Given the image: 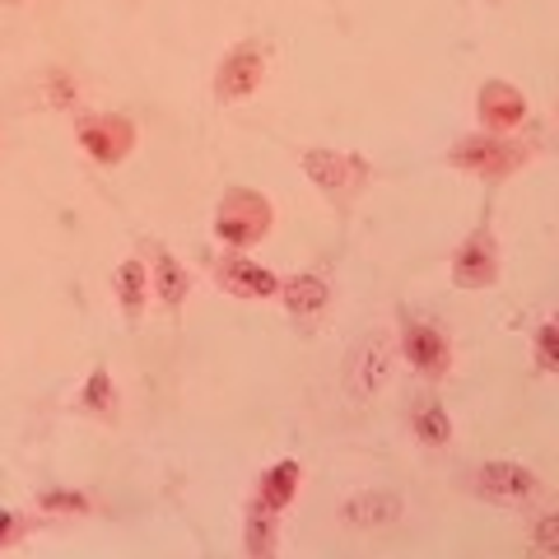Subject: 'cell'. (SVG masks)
Masks as SVG:
<instances>
[{
    "instance_id": "obj_14",
    "label": "cell",
    "mask_w": 559,
    "mask_h": 559,
    "mask_svg": "<svg viewBox=\"0 0 559 559\" xmlns=\"http://www.w3.org/2000/svg\"><path fill=\"white\" fill-rule=\"evenodd\" d=\"M154 285H159V299L168 308H178L187 299V271L173 261L164 248H154Z\"/></svg>"
},
{
    "instance_id": "obj_6",
    "label": "cell",
    "mask_w": 559,
    "mask_h": 559,
    "mask_svg": "<svg viewBox=\"0 0 559 559\" xmlns=\"http://www.w3.org/2000/svg\"><path fill=\"white\" fill-rule=\"evenodd\" d=\"M261 75H266V57H261V47L242 43V47H234L229 57H224L219 80H215V94H219L224 103L248 98V94L261 90Z\"/></svg>"
},
{
    "instance_id": "obj_18",
    "label": "cell",
    "mask_w": 559,
    "mask_h": 559,
    "mask_svg": "<svg viewBox=\"0 0 559 559\" xmlns=\"http://www.w3.org/2000/svg\"><path fill=\"white\" fill-rule=\"evenodd\" d=\"M84 411H94V415H103V419H112L117 415V392H112V378L103 373V369H94V378H90V388H84Z\"/></svg>"
},
{
    "instance_id": "obj_15",
    "label": "cell",
    "mask_w": 559,
    "mask_h": 559,
    "mask_svg": "<svg viewBox=\"0 0 559 559\" xmlns=\"http://www.w3.org/2000/svg\"><path fill=\"white\" fill-rule=\"evenodd\" d=\"M117 294H121V308H127L131 318L145 308L150 285H145V266H140V261H127V266L117 271Z\"/></svg>"
},
{
    "instance_id": "obj_9",
    "label": "cell",
    "mask_w": 559,
    "mask_h": 559,
    "mask_svg": "<svg viewBox=\"0 0 559 559\" xmlns=\"http://www.w3.org/2000/svg\"><path fill=\"white\" fill-rule=\"evenodd\" d=\"M382 378H388V336L373 331L355 349V359H349V388H355V396H373L382 388Z\"/></svg>"
},
{
    "instance_id": "obj_23",
    "label": "cell",
    "mask_w": 559,
    "mask_h": 559,
    "mask_svg": "<svg viewBox=\"0 0 559 559\" xmlns=\"http://www.w3.org/2000/svg\"><path fill=\"white\" fill-rule=\"evenodd\" d=\"M43 503H47V509H61V513H84V509H90L80 495H47Z\"/></svg>"
},
{
    "instance_id": "obj_17",
    "label": "cell",
    "mask_w": 559,
    "mask_h": 559,
    "mask_svg": "<svg viewBox=\"0 0 559 559\" xmlns=\"http://www.w3.org/2000/svg\"><path fill=\"white\" fill-rule=\"evenodd\" d=\"M275 550V509L257 503L248 513V555H271Z\"/></svg>"
},
{
    "instance_id": "obj_10",
    "label": "cell",
    "mask_w": 559,
    "mask_h": 559,
    "mask_svg": "<svg viewBox=\"0 0 559 559\" xmlns=\"http://www.w3.org/2000/svg\"><path fill=\"white\" fill-rule=\"evenodd\" d=\"M219 280H224V289L238 294V299H271V294L280 289L275 275L266 266H257V261H242V257H224L219 261Z\"/></svg>"
},
{
    "instance_id": "obj_4",
    "label": "cell",
    "mask_w": 559,
    "mask_h": 559,
    "mask_svg": "<svg viewBox=\"0 0 559 559\" xmlns=\"http://www.w3.org/2000/svg\"><path fill=\"white\" fill-rule=\"evenodd\" d=\"M495 275H499V242H495L489 229H476L457 248L452 280H457L462 289H485V285H495Z\"/></svg>"
},
{
    "instance_id": "obj_12",
    "label": "cell",
    "mask_w": 559,
    "mask_h": 559,
    "mask_svg": "<svg viewBox=\"0 0 559 559\" xmlns=\"http://www.w3.org/2000/svg\"><path fill=\"white\" fill-rule=\"evenodd\" d=\"M406 355H411V364L419 373H429V378H439V373H448V336H439L433 326H406Z\"/></svg>"
},
{
    "instance_id": "obj_8",
    "label": "cell",
    "mask_w": 559,
    "mask_h": 559,
    "mask_svg": "<svg viewBox=\"0 0 559 559\" xmlns=\"http://www.w3.org/2000/svg\"><path fill=\"white\" fill-rule=\"evenodd\" d=\"M131 121H121V117H94V121H84L80 127V145L94 154L98 164H117V159H127V150H131Z\"/></svg>"
},
{
    "instance_id": "obj_5",
    "label": "cell",
    "mask_w": 559,
    "mask_h": 559,
    "mask_svg": "<svg viewBox=\"0 0 559 559\" xmlns=\"http://www.w3.org/2000/svg\"><path fill=\"white\" fill-rule=\"evenodd\" d=\"M304 173L326 191V197H349L369 168H364V159H345L336 150H304Z\"/></svg>"
},
{
    "instance_id": "obj_25",
    "label": "cell",
    "mask_w": 559,
    "mask_h": 559,
    "mask_svg": "<svg viewBox=\"0 0 559 559\" xmlns=\"http://www.w3.org/2000/svg\"><path fill=\"white\" fill-rule=\"evenodd\" d=\"M0 5H24V0H0Z\"/></svg>"
},
{
    "instance_id": "obj_3",
    "label": "cell",
    "mask_w": 559,
    "mask_h": 559,
    "mask_svg": "<svg viewBox=\"0 0 559 559\" xmlns=\"http://www.w3.org/2000/svg\"><path fill=\"white\" fill-rule=\"evenodd\" d=\"M452 159L462 168H476L485 178H503V173H513L518 164H527V150L513 145V140H489V135H471L462 140L457 150H452Z\"/></svg>"
},
{
    "instance_id": "obj_24",
    "label": "cell",
    "mask_w": 559,
    "mask_h": 559,
    "mask_svg": "<svg viewBox=\"0 0 559 559\" xmlns=\"http://www.w3.org/2000/svg\"><path fill=\"white\" fill-rule=\"evenodd\" d=\"M14 532H20V518H14V513H0V546H5Z\"/></svg>"
},
{
    "instance_id": "obj_2",
    "label": "cell",
    "mask_w": 559,
    "mask_h": 559,
    "mask_svg": "<svg viewBox=\"0 0 559 559\" xmlns=\"http://www.w3.org/2000/svg\"><path fill=\"white\" fill-rule=\"evenodd\" d=\"M471 489L485 499H499V503H522V499L536 495L540 480L518 462H485V466L471 471Z\"/></svg>"
},
{
    "instance_id": "obj_22",
    "label": "cell",
    "mask_w": 559,
    "mask_h": 559,
    "mask_svg": "<svg viewBox=\"0 0 559 559\" xmlns=\"http://www.w3.org/2000/svg\"><path fill=\"white\" fill-rule=\"evenodd\" d=\"M536 540H540V550H546V555L559 550V518L555 513H540L536 518Z\"/></svg>"
},
{
    "instance_id": "obj_7",
    "label": "cell",
    "mask_w": 559,
    "mask_h": 559,
    "mask_svg": "<svg viewBox=\"0 0 559 559\" xmlns=\"http://www.w3.org/2000/svg\"><path fill=\"white\" fill-rule=\"evenodd\" d=\"M341 518L349 522V527L359 532H373V527H392V522L406 518V499L392 495V489H364V495L345 499Z\"/></svg>"
},
{
    "instance_id": "obj_1",
    "label": "cell",
    "mask_w": 559,
    "mask_h": 559,
    "mask_svg": "<svg viewBox=\"0 0 559 559\" xmlns=\"http://www.w3.org/2000/svg\"><path fill=\"white\" fill-rule=\"evenodd\" d=\"M215 229H219L224 242H238V248H248V242L266 238V229H271V205L261 201L257 191H234V197L219 205Z\"/></svg>"
},
{
    "instance_id": "obj_11",
    "label": "cell",
    "mask_w": 559,
    "mask_h": 559,
    "mask_svg": "<svg viewBox=\"0 0 559 559\" xmlns=\"http://www.w3.org/2000/svg\"><path fill=\"white\" fill-rule=\"evenodd\" d=\"M476 103H480V117L489 121V127H499V131L522 127V117H527V98H522L513 84H503V80L485 84Z\"/></svg>"
},
{
    "instance_id": "obj_21",
    "label": "cell",
    "mask_w": 559,
    "mask_h": 559,
    "mask_svg": "<svg viewBox=\"0 0 559 559\" xmlns=\"http://www.w3.org/2000/svg\"><path fill=\"white\" fill-rule=\"evenodd\" d=\"M536 364H540V373H555V326L550 322L536 331Z\"/></svg>"
},
{
    "instance_id": "obj_19",
    "label": "cell",
    "mask_w": 559,
    "mask_h": 559,
    "mask_svg": "<svg viewBox=\"0 0 559 559\" xmlns=\"http://www.w3.org/2000/svg\"><path fill=\"white\" fill-rule=\"evenodd\" d=\"M415 433L425 443H448L452 439V425H448V411H439L433 401H425V406L415 411Z\"/></svg>"
},
{
    "instance_id": "obj_20",
    "label": "cell",
    "mask_w": 559,
    "mask_h": 559,
    "mask_svg": "<svg viewBox=\"0 0 559 559\" xmlns=\"http://www.w3.org/2000/svg\"><path fill=\"white\" fill-rule=\"evenodd\" d=\"M47 90H51V103H57V108H75L80 90H75V80H70L66 70H51V75H47Z\"/></svg>"
},
{
    "instance_id": "obj_16",
    "label": "cell",
    "mask_w": 559,
    "mask_h": 559,
    "mask_svg": "<svg viewBox=\"0 0 559 559\" xmlns=\"http://www.w3.org/2000/svg\"><path fill=\"white\" fill-rule=\"evenodd\" d=\"M285 304H289V312H318L326 304V285L318 275L289 280V285H285Z\"/></svg>"
},
{
    "instance_id": "obj_13",
    "label": "cell",
    "mask_w": 559,
    "mask_h": 559,
    "mask_svg": "<svg viewBox=\"0 0 559 559\" xmlns=\"http://www.w3.org/2000/svg\"><path fill=\"white\" fill-rule=\"evenodd\" d=\"M299 480H304V471L299 462H280L266 471V480H261V499L257 503H266V509H285V503L299 495Z\"/></svg>"
}]
</instances>
